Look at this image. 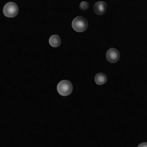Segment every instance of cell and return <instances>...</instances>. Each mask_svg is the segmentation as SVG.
<instances>
[{"instance_id": "1", "label": "cell", "mask_w": 147, "mask_h": 147, "mask_svg": "<svg viewBox=\"0 0 147 147\" xmlns=\"http://www.w3.org/2000/svg\"><path fill=\"white\" fill-rule=\"evenodd\" d=\"M58 93L63 96H67L71 94L73 90V86L71 83L68 80H62L57 85Z\"/></svg>"}, {"instance_id": "2", "label": "cell", "mask_w": 147, "mask_h": 147, "mask_svg": "<svg viewBox=\"0 0 147 147\" xmlns=\"http://www.w3.org/2000/svg\"><path fill=\"white\" fill-rule=\"evenodd\" d=\"M72 28L77 32H84L88 28V21L84 16H77L71 22Z\"/></svg>"}, {"instance_id": "3", "label": "cell", "mask_w": 147, "mask_h": 147, "mask_svg": "<svg viewBox=\"0 0 147 147\" xmlns=\"http://www.w3.org/2000/svg\"><path fill=\"white\" fill-rule=\"evenodd\" d=\"M3 15L9 18H13L15 16H16L19 13V7L17 6V4L16 3L13 2H9L7 3L3 9Z\"/></svg>"}, {"instance_id": "4", "label": "cell", "mask_w": 147, "mask_h": 147, "mask_svg": "<svg viewBox=\"0 0 147 147\" xmlns=\"http://www.w3.org/2000/svg\"><path fill=\"white\" fill-rule=\"evenodd\" d=\"M106 58H107L109 62H110V63H116L120 59L121 54H120V52L116 48L112 47V48H109L107 51Z\"/></svg>"}, {"instance_id": "5", "label": "cell", "mask_w": 147, "mask_h": 147, "mask_svg": "<svg viewBox=\"0 0 147 147\" xmlns=\"http://www.w3.org/2000/svg\"><path fill=\"white\" fill-rule=\"evenodd\" d=\"M107 9H108V5L105 2L103 1H99V2H96L94 5V11L96 15L98 16H102V15H104L105 12L107 11Z\"/></svg>"}, {"instance_id": "6", "label": "cell", "mask_w": 147, "mask_h": 147, "mask_svg": "<svg viewBox=\"0 0 147 147\" xmlns=\"http://www.w3.org/2000/svg\"><path fill=\"white\" fill-rule=\"evenodd\" d=\"M107 81H108V78H107L106 74H104L102 72L97 73L95 77V82L97 85H102V84H106Z\"/></svg>"}, {"instance_id": "7", "label": "cell", "mask_w": 147, "mask_h": 147, "mask_svg": "<svg viewBox=\"0 0 147 147\" xmlns=\"http://www.w3.org/2000/svg\"><path fill=\"white\" fill-rule=\"evenodd\" d=\"M49 44L53 47H59L60 44H61V39H60V37L59 35H57V34L52 35L49 38Z\"/></svg>"}, {"instance_id": "8", "label": "cell", "mask_w": 147, "mask_h": 147, "mask_svg": "<svg viewBox=\"0 0 147 147\" xmlns=\"http://www.w3.org/2000/svg\"><path fill=\"white\" fill-rule=\"evenodd\" d=\"M89 7H90V4L86 1H84L80 3V9H82V10H87L89 9Z\"/></svg>"}, {"instance_id": "9", "label": "cell", "mask_w": 147, "mask_h": 147, "mask_svg": "<svg viewBox=\"0 0 147 147\" xmlns=\"http://www.w3.org/2000/svg\"><path fill=\"white\" fill-rule=\"evenodd\" d=\"M138 147H147V142H144V143H141L140 145H139Z\"/></svg>"}]
</instances>
